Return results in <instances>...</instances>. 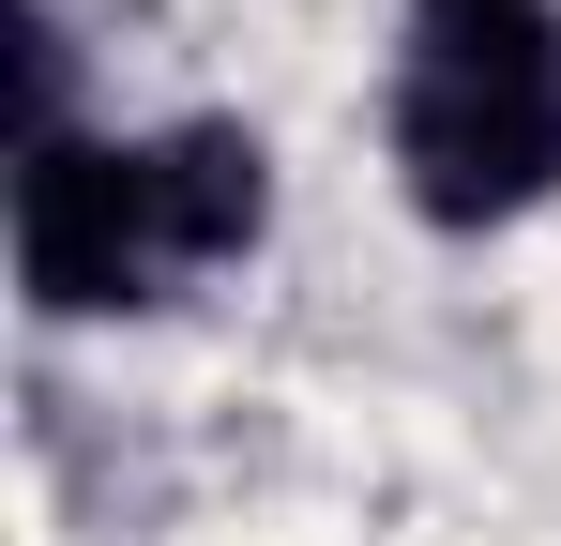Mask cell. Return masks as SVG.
<instances>
[{"mask_svg": "<svg viewBox=\"0 0 561 546\" xmlns=\"http://www.w3.org/2000/svg\"><path fill=\"white\" fill-rule=\"evenodd\" d=\"M394 182L425 228L561 197V0H394Z\"/></svg>", "mask_w": 561, "mask_h": 546, "instance_id": "obj_1", "label": "cell"}, {"mask_svg": "<svg viewBox=\"0 0 561 546\" xmlns=\"http://www.w3.org/2000/svg\"><path fill=\"white\" fill-rule=\"evenodd\" d=\"M183 273L152 137H31L15 152V288L46 319H122Z\"/></svg>", "mask_w": 561, "mask_h": 546, "instance_id": "obj_2", "label": "cell"}, {"mask_svg": "<svg viewBox=\"0 0 561 546\" xmlns=\"http://www.w3.org/2000/svg\"><path fill=\"white\" fill-rule=\"evenodd\" d=\"M152 182H168V243H183V273L259 259V228H274V152H259L243 122H168V137H152Z\"/></svg>", "mask_w": 561, "mask_h": 546, "instance_id": "obj_3", "label": "cell"}]
</instances>
